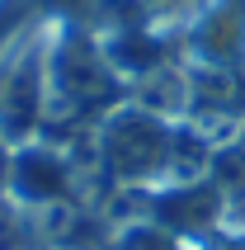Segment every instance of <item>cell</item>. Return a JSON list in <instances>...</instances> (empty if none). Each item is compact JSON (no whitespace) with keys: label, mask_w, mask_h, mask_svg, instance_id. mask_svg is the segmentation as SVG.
Segmentation results:
<instances>
[{"label":"cell","mask_w":245,"mask_h":250,"mask_svg":"<svg viewBox=\"0 0 245 250\" xmlns=\"http://www.w3.org/2000/svg\"><path fill=\"white\" fill-rule=\"evenodd\" d=\"M193 38H198V52L207 62H231L245 47V0H222Z\"/></svg>","instance_id":"1"}]
</instances>
